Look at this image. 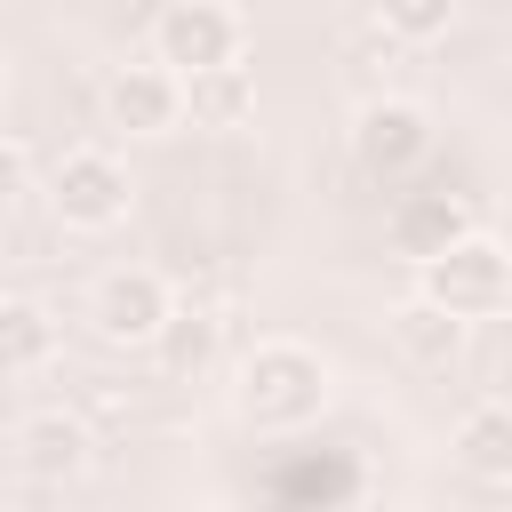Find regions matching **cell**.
Segmentation results:
<instances>
[{
    "instance_id": "8",
    "label": "cell",
    "mask_w": 512,
    "mask_h": 512,
    "mask_svg": "<svg viewBox=\"0 0 512 512\" xmlns=\"http://www.w3.org/2000/svg\"><path fill=\"white\" fill-rule=\"evenodd\" d=\"M16 464L32 480H80L88 472V424L64 408H32L16 416Z\"/></svg>"
},
{
    "instance_id": "17",
    "label": "cell",
    "mask_w": 512,
    "mask_h": 512,
    "mask_svg": "<svg viewBox=\"0 0 512 512\" xmlns=\"http://www.w3.org/2000/svg\"><path fill=\"white\" fill-rule=\"evenodd\" d=\"M0 96H8V56H0Z\"/></svg>"
},
{
    "instance_id": "16",
    "label": "cell",
    "mask_w": 512,
    "mask_h": 512,
    "mask_svg": "<svg viewBox=\"0 0 512 512\" xmlns=\"http://www.w3.org/2000/svg\"><path fill=\"white\" fill-rule=\"evenodd\" d=\"M24 184H32V160H24V144H16V136H0V208H8Z\"/></svg>"
},
{
    "instance_id": "7",
    "label": "cell",
    "mask_w": 512,
    "mask_h": 512,
    "mask_svg": "<svg viewBox=\"0 0 512 512\" xmlns=\"http://www.w3.org/2000/svg\"><path fill=\"white\" fill-rule=\"evenodd\" d=\"M104 120L128 128V136H168L184 120V80L160 72V64H120L104 80Z\"/></svg>"
},
{
    "instance_id": "14",
    "label": "cell",
    "mask_w": 512,
    "mask_h": 512,
    "mask_svg": "<svg viewBox=\"0 0 512 512\" xmlns=\"http://www.w3.org/2000/svg\"><path fill=\"white\" fill-rule=\"evenodd\" d=\"M152 344H160V360H168L176 376H192V368L216 360V320H208V312H168V328H160Z\"/></svg>"
},
{
    "instance_id": "13",
    "label": "cell",
    "mask_w": 512,
    "mask_h": 512,
    "mask_svg": "<svg viewBox=\"0 0 512 512\" xmlns=\"http://www.w3.org/2000/svg\"><path fill=\"white\" fill-rule=\"evenodd\" d=\"M48 352H56V320H48V304H32V296H0V368L24 376V368H40Z\"/></svg>"
},
{
    "instance_id": "12",
    "label": "cell",
    "mask_w": 512,
    "mask_h": 512,
    "mask_svg": "<svg viewBox=\"0 0 512 512\" xmlns=\"http://www.w3.org/2000/svg\"><path fill=\"white\" fill-rule=\"evenodd\" d=\"M392 344H400L416 368H448V360L464 352V328H456L448 312H432L424 296H408V304L392 312Z\"/></svg>"
},
{
    "instance_id": "18",
    "label": "cell",
    "mask_w": 512,
    "mask_h": 512,
    "mask_svg": "<svg viewBox=\"0 0 512 512\" xmlns=\"http://www.w3.org/2000/svg\"><path fill=\"white\" fill-rule=\"evenodd\" d=\"M208 512H240V504H208Z\"/></svg>"
},
{
    "instance_id": "9",
    "label": "cell",
    "mask_w": 512,
    "mask_h": 512,
    "mask_svg": "<svg viewBox=\"0 0 512 512\" xmlns=\"http://www.w3.org/2000/svg\"><path fill=\"white\" fill-rule=\"evenodd\" d=\"M472 232V208L456 200V192H424V200H400L392 208V240L424 264V256H440V248H456Z\"/></svg>"
},
{
    "instance_id": "1",
    "label": "cell",
    "mask_w": 512,
    "mask_h": 512,
    "mask_svg": "<svg viewBox=\"0 0 512 512\" xmlns=\"http://www.w3.org/2000/svg\"><path fill=\"white\" fill-rule=\"evenodd\" d=\"M232 408L256 424V432H304L320 408H328V360L312 344H256L240 360V384H232Z\"/></svg>"
},
{
    "instance_id": "4",
    "label": "cell",
    "mask_w": 512,
    "mask_h": 512,
    "mask_svg": "<svg viewBox=\"0 0 512 512\" xmlns=\"http://www.w3.org/2000/svg\"><path fill=\"white\" fill-rule=\"evenodd\" d=\"M48 208H56V224H72V232H112V224L128 216V168H120L104 144H80V152L56 160Z\"/></svg>"
},
{
    "instance_id": "15",
    "label": "cell",
    "mask_w": 512,
    "mask_h": 512,
    "mask_svg": "<svg viewBox=\"0 0 512 512\" xmlns=\"http://www.w3.org/2000/svg\"><path fill=\"white\" fill-rule=\"evenodd\" d=\"M376 24H384V40H440L456 24V8L448 0H392Z\"/></svg>"
},
{
    "instance_id": "10",
    "label": "cell",
    "mask_w": 512,
    "mask_h": 512,
    "mask_svg": "<svg viewBox=\"0 0 512 512\" xmlns=\"http://www.w3.org/2000/svg\"><path fill=\"white\" fill-rule=\"evenodd\" d=\"M456 464L472 472V480H512V416H504V400H472L464 416H456Z\"/></svg>"
},
{
    "instance_id": "11",
    "label": "cell",
    "mask_w": 512,
    "mask_h": 512,
    "mask_svg": "<svg viewBox=\"0 0 512 512\" xmlns=\"http://www.w3.org/2000/svg\"><path fill=\"white\" fill-rule=\"evenodd\" d=\"M184 112L200 128H240L256 112V72L248 64H224V72H192L184 80Z\"/></svg>"
},
{
    "instance_id": "3",
    "label": "cell",
    "mask_w": 512,
    "mask_h": 512,
    "mask_svg": "<svg viewBox=\"0 0 512 512\" xmlns=\"http://www.w3.org/2000/svg\"><path fill=\"white\" fill-rule=\"evenodd\" d=\"M240 48H248V16L224 8V0H168L152 16V64L176 72V80L224 72V64H240Z\"/></svg>"
},
{
    "instance_id": "5",
    "label": "cell",
    "mask_w": 512,
    "mask_h": 512,
    "mask_svg": "<svg viewBox=\"0 0 512 512\" xmlns=\"http://www.w3.org/2000/svg\"><path fill=\"white\" fill-rule=\"evenodd\" d=\"M424 152H432V112H424V104H408V96L360 104V120H352V160H360L376 184H400Z\"/></svg>"
},
{
    "instance_id": "6",
    "label": "cell",
    "mask_w": 512,
    "mask_h": 512,
    "mask_svg": "<svg viewBox=\"0 0 512 512\" xmlns=\"http://www.w3.org/2000/svg\"><path fill=\"white\" fill-rule=\"evenodd\" d=\"M168 312H176V296H168V280H160V272H144V264L104 272V280H96V296H88V320H96V336H104V344H152V336L168 328Z\"/></svg>"
},
{
    "instance_id": "2",
    "label": "cell",
    "mask_w": 512,
    "mask_h": 512,
    "mask_svg": "<svg viewBox=\"0 0 512 512\" xmlns=\"http://www.w3.org/2000/svg\"><path fill=\"white\" fill-rule=\"evenodd\" d=\"M416 296H424L432 312H448L456 328H464V320H496V312L512 304V256H504V240H496V232H464L456 248L424 256Z\"/></svg>"
}]
</instances>
